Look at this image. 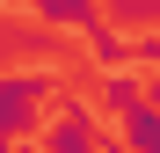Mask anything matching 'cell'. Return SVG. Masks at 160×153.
Returning a JSON list of instances; mask_svg holds the SVG:
<instances>
[{
    "label": "cell",
    "mask_w": 160,
    "mask_h": 153,
    "mask_svg": "<svg viewBox=\"0 0 160 153\" xmlns=\"http://www.w3.org/2000/svg\"><path fill=\"white\" fill-rule=\"evenodd\" d=\"M146 102H153V110H160V73H153V80H146Z\"/></svg>",
    "instance_id": "5b68a950"
},
{
    "label": "cell",
    "mask_w": 160,
    "mask_h": 153,
    "mask_svg": "<svg viewBox=\"0 0 160 153\" xmlns=\"http://www.w3.org/2000/svg\"><path fill=\"white\" fill-rule=\"evenodd\" d=\"M44 95H51V73H44V66L8 73V80H0V139H22V131H29Z\"/></svg>",
    "instance_id": "6da1fadb"
},
{
    "label": "cell",
    "mask_w": 160,
    "mask_h": 153,
    "mask_svg": "<svg viewBox=\"0 0 160 153\" xmlns=\"http://www.w3.org/2000/svg\"><path fill=\"white\" fill-rule=\"evenodd\" d=\"M138 66H153V73H160V29H153V37H138Z\"/></svg>",
    "instance_id": "277c9868"
},
{
    "label": "cell",
    "mask_w": 160,
    "mask_h": 153,
    "mask_svg": "<svg viewBox=\"0 0 160 153\" xmlns=\"http://www.w3.org/2000/svg\"><path fill=\"white\" fill-rule=\"evenodd\" d=\"M109 8H131V0H109Z\"/></svg>",
    "instance_id": "52a82bcc"
},
{
    "label": "cell",
    "mask_w": 160,
    "mask_h": 153,
    "mask_svg": "<svg viewBox=\"0 0 160 153\" xmlns=\"http://www.w3.org/2000/svg\"><path fill=\"white\" fill-rule=\"evenodd\" d=\"M0 153H15V139H0Z\"/></svg>",
    "instance_id": "8992f818"
},
{
    "label": "cell",
    "mask_w": 160,
    "mask_h": 153,
    "mask_svg": "<svg viewBox=\"0 0 160 153\" xmlns=\"http://www.w3.org/2000/svg\"><path fill=\"white\" fill-rule=\"evenodd\" d=\"M102 102H109L117 117L138 110V102H146V80H138V73H102Z\"/></svg>",
    "instance_id": "3957f363"
},
{
    "label": "cell",
    "mask_w": 160,
    "mask_h": 153,
    "mask_svg": "<svg viewBox=\"0 0 160 153\" xmlns=\"http://www.w3.org/2000/svg\"><path fill=\"white\" fill-rule=\"evenodd\" d=\"M88 59L102 73H131V66H138V37H124L117 22H95V29H88Z\"/></svg>",
    "instance_id": "7a4b0ae2"
}]
</instances>
